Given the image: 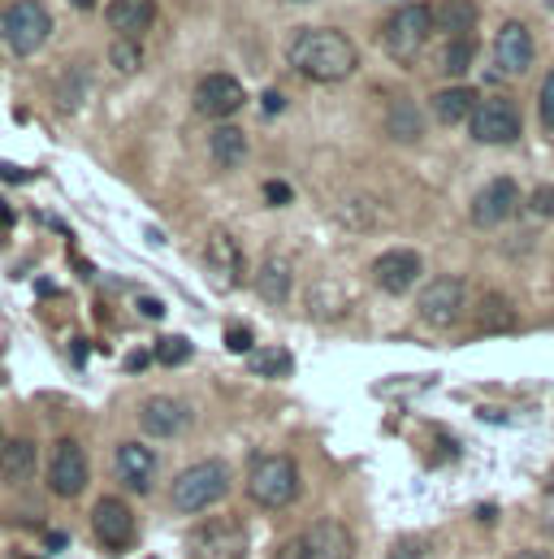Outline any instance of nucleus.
I'll use <instances>...</instances> for the list:
<instances>
[{
  "label": "nucleus",
  "mask_w": 554,
  "mask_h": 559,
  "mask_svg": "<svg viewBox=\"0 0 554 559\" xmlns=\"http://www.w3.org/2000/svg\"><path fill=\"white\" fill-rule=\"evenodd\" d=\"M109 61H113L122 74H138V70H143V52H138L135 39H118V44L109 48Z\"/></svg>",
  "instance_id": "nucleus-30"
},
{
  "label": "nucleus",
  "mask_w": 554,
  "mask_h": 559,
  "mask_svg": "<svg viewBox=\"0 0 554 559\" xmlns=\"http://www.w3.org/2000/svg\"><path fill=\"white\" fill-rule=\"evenodd\" d=\"M281 109H286V100H281L277 92H265V114H269V118H277Z\"/></svg>",
  "instance_id": "nucleus-38"
},
{
  "label": "nucleus",
  "mask_w": 554,
  "mask_h": 559,
  "mask_svg": "<svg viewBox=\"0 0 554 559\" xmlns=\"http://www.w3.org/2000/svg\"><path fill=\"white\" fill-rule=\"evenodd\" d=\"M516 209H520V187H516V178H490V182L472 195L468 217H472L477 230H494V226L511 222Z\"/></svg>",
  "instance_id": "nucleus-11"
},
{
  "label": "nucleus",
  "mask_w": 554,
  "mask_h": 559,
  "mask_svg": "<svg viewBox=\"0 0 554 559\" xmlns=\"http://www.w3.org/2000/svg\"><path fill=\"white\" fill-rule=\"evenodd\" d=\"M147 360H152V352H135V356H131V360H127V369H143V365H147Z\"/></svg>",
  "instance_id": "nucleus-40"
},
{
  "label": "nucleus",
  "mask_w": 554,
  "mask_h": 559,
  "mask_svg": "<svg viewBox=\"0 0 554 559\" xmlns=\"http://www.w3.org/2000/svg\"><path fill=\"white\" fill-rule=\"evenodd\" d=\"M92 4H96V0H74V9H92Z\"/></svg>",
  "instance_id": "nucleus-42"
},
{
  "label": "nucleus",
  "mask_w": 554,
  "mask_h": 559,
  "mask_svg": "<svg viewBox=\"0 0 554 559\" xmlns=\"http://www.w3.org/2000/svg\"><path fill=\"white\" fill-rule=\"evenodd\" d=\"M138 425L147 438H178L191 425V408L173 395H152L138 404Z\"/></svg>",
  "instance_id": "nucleus-15"
},
{
  "label": "nucleus",
  "mask_w": 554,
  "mask_h": 559,
  "mask_svg": "<svg viewBox=\"0 0 554 559\" xmlns=\"http://www.w3.org/2000/svg\"><path fill=\"white\" fill-rule=\"evenodd\" d=\"M105 17L118 31V39H138L156 22V0H109Z\"/></svg>",
  "instance_id": "nucleus-18"
},
{
  "label": "nucleus",
  "mask_w": 554,
  "mask_h": 559,
  "mask_svg": "<svg viewBox=\"0 0 554 559\" xmlns=\"http://www.w3.org/2000/svg\"><path fill=\"white\" fill-rule=\"evenodd\" d=\"M463 308H468V282L455 278V274L433 278L424 290H420V299H416L420 321H424V325H433V330L455 325V321L463 317Z\"/></svg>",
  "instance_id": "nucleus-8"
},
{
  "label": "nucleus",
  "mask_w": 554,
  "mask_h": 559,
  "mask_svg": "<svg viewBox=\"0 0 554 559\" xmlns=\"http://www.w3.org/2000/svg\"><path fill=\"white\" fill-rule=\"evenodd\" d=\"M373 286L377 290H386V295H404V290H412L420 274H424V261H420V252L412 248H390V252H382L377 261H373Z\"/></svg>",
  "instance_id": "nucleus-14"
},
{
  "label": "nucleus",
  "mask_w": 554,
  "mask_h": 559,
  "mask_svg": "<svg viewBox=\"0 0 554 559\" xmlns=\"http://www.w3.org/2000/svg\"><path fill=\"white\" fill-rule=\"evenodd\" d=\"M87 477H92V464H87L83 442L79 438H57L52 460H48V490L57 499H79L87 490Z\"/></svg>",
  "instance_id": "nucleus-9"
},
{
  "label": "nucleus",
  "mask_w": 554,
  "mask_h": 559,
  "mask_svg": "<svg viewBox=\"0 0 554 559\" xmlns=\"http://www.w3.org/2000/svg\"><path fill=\"white\" fill-rule=\"evenodd\" d=\"M386 559H424V547L420 543H399Z\"/></svg>",
  "instance_id": "nucleus-36"
},
{
  "label": "nucleus",
  "mask_w": 554,
  "mask_h": 559,
  "mask_svg": "<svg viewBox=\"0 0 554 559\" xmlns=\"http://www.w3.org/2000/svg\"><path fill=\"white\" fill-rule=\"evenodd\" d=\"M477 321H481V330H511L516 325V312H511V304L503 295H485Z\"/></svg>",
  "instance_id": "nucleus-27"
},
{
  "label": "nucleus",
  "mask_w": 554,
  "mask_h": 559,
  "mask_svg": "<svg viewBox=\"0 0 554 559\" xmlns=\"http://www.w3.org/2000/svg\"><path fill=\"white\" fill-rule=\"evenodd\" d=\"M477 92L472 87H446V92H437L433 96V105H429V114L442 122V127H459V122H468L472 114H477Z\"/></svg>",
  "instance_id": "nucleus-20"
},
{
  "label": "nucleus",
  "mask_w": 554,
  "mask_h": 559,
  "mask_svg": "<svg viewBox=\"0 0 554 559\" xmlns=\"http://www.w3.org/2000/svg\"><path fill=\"white\" fill-rule=\"evenodd\" d=\"M546 490H554V468H551V477H546Z\"/></svg>",
  "instance_id": "nucleus-43"
},
{
  "label": "nucleus",
  "mask_w": 554,
  "mask_h": 559,
  "mask_svg": "<svg viewBox=\"0 0 554 559\" xmlns=\"http://www.w3.org/2000/svg\"><path fill=\"white\" fill-rule=\"evenodd\" d=\"M433 35V4H404L382 26V48L395 61H416Z\"/></svg>",
  "instance_id": "nucleus-6"
},
{
  "label": "nucleus",
  "mask_w": 554,
  "mask_h": 559,
  "mask_svg": "<svg viewBox=\"0 0 554 559\" xmlns=\"http://www.w3.org/2000/svg\"><path fill=\"white\" fill-rule=\"evenodd\" d=\"M494 61H498V74H525L533 66V35L525 22H503L494 39Z\"/></svg>",
  "instance_id": "nucleus-16"
},
{
  "label": "nucleus",
  "mask_w": 554,
  "mask_h": 559,
  "mask_svg": "<svg viewBox=\"0 0 554 559\" xmlns=\"http://www.w3.org/2000/svg\"><path fill=\"white\" fill-rule=\"evenodd\" d=\"M208 270L217 274V282H226V286H234V282L243 278V252H239L234 235H226V230H213L208 235Z\"/></svg>",
  "instance_id": "nucleus-19"
},
{
  "label": "nucleus",
  "mask_w": 554,
  "mask_h": 559,
  "mask_svg": "<svg viewBox=\"0 0 554 559\" xmlns=\"http://www.w3.org/2000/svg\"><path fill=\"white\" fill-rule=\"evenodd\" d=\"M226 495H230V468H226V460H200V464L182 468L178 481L169 486V503L182 516H200L213 503H221Z\"/></svg>",
  "instance_id": "nucleus-2"
},
{
  "label": "nucleus",
  "mask_w": 554,
  "mask_h": 559,
  "mask_svg": "<svg viewBox=\"0 0 554 559\" xmlns=\"http://www.w3.org/2000/svg\"><path fill=\"white\" fill-rule=\"evenodd\" d=\"M472 61H477V39H472V35H455V39L446 44V74L459 79V74H468Z\"/></svg>",
  "instance_id": "nucleus-28"
},
{
  "label": "nucleus",
  "mask_w": 554,
  "mask_h": 559,
  "mask_svg": "<svg viewBox=\"0 0 554 559\" xmlns=\"http://www.w3.org/2000/svg\"><path fill=\"white\" fill-rule=\"evenodd\" d=\"M511 559H554L551 551H516Z\"/></svg>",
  "instance_id": "nucleus-41"
},
{
  "label": "nucleus",
  "mask_w": 554,
  "mask_h": 559,
  "mask_svg": "<svg viewBox=\"0 0 554 559\" xmlns=\"http://www.w3.org/2000/svg\"><path fill=\"white\" fill-rule=\"evenodd\" d=\"M477 13H481V9H477L472 0H442V4L433 9V26L446 31L450 39H455V35H472Z\"/></svg>",
  "instance_id": "nucleus-24"
},
{
  "label": "nucleus",
  "mask_w": 554,
  "mask_h": 559,
  "mask_svg": "<svg viewBox=\"0 0 554 559\" xmlns=\"http://www.w3.org/2000/svg\"><path fill=\"white\" fill-rule=\"evenodd\" d=\"M351 556H356V534L338 516L312 521V525H303L299 534H290L277 547V559H351Z\"/></svg>",
  "instance_id": "nucleus-4"
},
{
  "label": "nucleus",
  "mask_w": 554,
  "mask_h": 559,
  "mask_svg": "<svg viewBox=\"0 0 554 559\" xmlns=\"http://www.w3.org/2000/svg\"><path fill=\"white\" fill-rule=\"evenodd\" d=\"M290 286H294L290 261H286V257H269V261L261 265V274H256V295H261L265 304H286V299H290Z\"/></svg>",
  "instance_id": "nucleus-23"
},
{
  "label": "nucleus",
  "mask_w": 554,
  "mask_h": 559,
  "mask_svg": "<svg viewBox=\"0 0 554 559\" xmlns=\"http://www.w3.org/2000/svg\"><path fill=\"white\" fill-rule=\"evenodd\" d=\"M248 365H252L256 378H286L294 369V356L286 347H261V352H252Z\"/></svg>",
  "instance_id": "nucleus-26"
},
{
  "label": "nucleus",
  "mask_w": 554,
  "mask_h": 559,
  "mask_svg": "<svg viewBox=\"0 0 554 559\" xmlns=\"http://www.w3.org/2000/svg\"><path fill=\"white\" fill-rule=\"evenodd\" d=\"M0 35L4 44L17 52V57H31L48 44L52 35V13L39 4V0H13L4 13H0Z\"/></svg>",
  "instance_id": "nucleus-7"
},
{
  "label": "nucleus",
  "mask_w": 554,
  "mask_h": 559,
  "mask_svg": "<svg viewBox=\"0 0 554 559\" xmlns=\"http://www.w3.org/2000/svg\"><path fill=\"white\" fill-rule=\"evenodd\" d=\"M152 360H156V365H165V369H178V365H186V360H191V343H186L182 334H165V338H156Z\"/></svg>",
  "instance_id": "nucleus-29"
},
{
  "label": "nucleus",
  "mask_w": 554,
  "mask_h": 559,
  "mask_svg": "<svg viewBox=\"0 0 554 559\" xmlns=\"http://www.w3.org/2000/svg\"><path fill=\"white\" fill-rule=\"evenodd\" d=\"M243 105H248V92L234 74H204L195 87V114L213 122H230V114H239Z\"/></svg>",
  "instance_id": "nucleus-12"
},
{
  "label": "nucleus",
  "mask_w": 554,
  "mask_h": 559,
  "mask_svg": "<svg viewBox=\"0 0 554 559\" xmlns=\"http://www.w3.org/2000/svg\"><path fill=\"white\" fill-rule=\"evenodd\" d=\"M226 347H230L234 356H252L256 338H252V330H248V325H230V330H226Z\"/></svg>",
  "instance_id": "nucleus-32"
},
{
  "label": "nucleus",
  "mask_w": 554,
  "mask_h": 559,
  "mask_svg": "<svg viewBox=\"0 0 554 559\" xmlns=\"http://www.w3.org/2000/svg\"><path fill=\"white\" fill-rule=\"evenodd\" d=\"M468 131L477 143H516L525 131V118H520V105L507 100V96H490L477 105V114L468 118Z\"/></svg>",
  "instance_id": "nucleus-10"
},
{
  "label": "nucleus",
  "mask_w": 554,
  "mask_h": 559,
  "mask_svg": "<svg viewBox=\"0 0 554 559\" xmlns=\"http://www.w3.org/2000/svg\"><path fill=\"white\" fill-rule=\"evenodd\" d=\"M0 178H9V182H26V178H31V169H13V165H0Z\"/></svg>",
  "instance_id": "nucleus-39"
},
{
  "label": "nucleus",
  "mask_w": 554,
  "mask_h": 559,
  "mask_svg": "<svg viewBox=\"0 0 554 559\" xmlns=\"http://www.w3.org/2000/svg\"><path fill=\"white\" fill-rule=\"evenodd\" d=\"M529 217H533V222H551L554 217V187H538V191L529 195Z\"/></svg>",
  "instance_id": "nucleus-31"
},
{
  "label": "nucleus",
  "mask_w": 554,
  "mask_h": 559,
  "mask_svg": "<svg viewBox=\"0 0 554 559\" xmlns=\"http://www.w3.org/2000/svg\"><path fill=\"white\" fill-rule=\"evenodd\" d=\"M248 495L265 512L290 508L299 499V464L290 455H256L248 473Z\"/></svg>",
  "instance_id": "nucleus-3"
},
{
  "label": "nucleus",
  "mask_w": 554,
  "mask_h": 559,
  "mask_svg": "<svg viewBox=\"0 0 554 559\" xmlns=\"http://www.w3.org/2000/svg\"><path fill=\"white\" fill-rule=\"evenodd\" d=\"M386 131H390V140L416 143L424 135V114L416 109L412 100H395L390 114H386Z\"/></svg>",
  "instance_id": "nucleus-25"
},
{
  "label": "nucleus",
  "mask_w": 554,
  "mask_h": 559,
  "mask_svg": "<svg viewBox=\"0 0 554 559\" xmlns=\"http://www.w3.org/2000/svg\"><path fill=\"white\" fill-rule=\"evenodd\" d=\"M113 468H118V477L127 481V490L147 495L152 481H156V451L143 447V442H122V447L113 451Z\"/></svg>",
  "instance_id": "nucleus-17"
},
{
  "label": "nucleus",
  "mask_w": 554,
  "mask_h": 559,
  "mask_svg": "<svg viewBox=\"0 0 554 559\" xmlns=\"http://www.w3.org/2000/svg\"><path fill=\"white\" fill-rule=\"evenodd\" d=\"M265 200L281 209V204H290V200H294V191H290V182H281V178H269V182H265Z\"/></svg>",
  "instance_id": "nucleus-33"
},
{
  "label": "nucleus",
  "mask_w": 554,
  "mask_h": 559,
  "mask_svg": "<svg viewBox=\"0 0 554 559\" xmlns=\"http://www.w3.org/2000/svg\"><path fill=\"white\" fill-rule=\"evenodd\" d=\"M248 547H252L248 525H243L239 516H230V512L200 521V525L191 530V538H186L191 559H248Z\"/></svg>",
  "instance_id": "nucleus-5"
},
{
  "label": "nucleus",
  "mask_w": 554,
  "mask_h": 559,
  "mask_svg": "<svg viewBox=\"0 0 554 559\" xmlns=\"http://www.w3.org/2000/svg\"><path fill=\"white\" fill-rule=\"evenodd\" d=\"M542 127L554 131V70L546 74V83H542Z\"/></svg>",
  "instance_id": "nucleus-34"
},
{
  "label": "nucleus",
  "mask_w": 554,
  "mask_h": 559,
  "mask_svg": "<svg viewBox=\"0 0 554 559\" xmlns=\"http://www.w3.org/2000/svg\"><path fill=\"white\" fill-rule=\"evenodd\" d=\"M138 312L160 321V317H165V304H160V299H152V295H143V299H138Z\"/></svg>",
  "instance_id": "nucleus-37"
},
{
  "label": "nucleus",
  "mask_w": 554,
  "mask_h": 559,
  "mask_svg": "<svg viewBox=\"0 0 554 559\" xmlns=\"http://www.w3.org/2000/svg\"><path fill=\"white\" fill-rule=\"evenodd\" d=\"M0 382H4V373H0Z\"/></svg>",
  "instance_id": "nucleus-44"
},
{
  "label": "nucleus",
  "mask_w": 554,
  "mask_h": 559,
  "mask_svg": "<svg viewBox=\"0 0 554 559\" xmlns=\"http://www.w3.org/2000/svg\"><path fill=\"white\" fill-rule=\"evenodd\" d=\"M92 534L100 538V547L122 551V547L135 543V512H131L118 495H105V499H96V508H92Z\"/></svg>",
  "instance_id": "nucleus-13"
},
{
  "label": "nucleus",
  "mask_w": 554,
  "mask_h": 559,
  "mask_svg": "<svg viewBox=\"0 0 554 559\" xmlns=\"http://www.w3.org/2000/svg\"><path fill=\"white\" fill-rule=\"evenodd\" d=\"M286 61L316 79V83H342L360 70V48L351 35L342 31H329V26H303L290 35V48H286Z\"/></svg>",
  "instance_id": "nucleus-1"
},
{
  "label": "nucleus",
  "mask_w": 554,
  "mask_h": 559,
  "mask_svg": "<svg viewBox=\"0 0 554 559\" xmlns=\"http://www.w3.org/2000/svg\"><path fill=\"white\" fill-rule=\"evenodd\" d=\"M208 147H213V160H217L221 169H239V165L248 160V135H243V127H234V122H217L213 135H208Z\"/></svg>",
  "instance_id": "nucleus-21"
},
{
  "label": "nucleus",
  "mask_w": 554,
  "mask_h": 559,
  "mask_svg": "<svg viewBox=\"0 0 554 559\" xmlns=\"http://www.w3.org/2000/svg\"><path fill=\"white\" fill-rule=\"evenodd\" d=\"M538 525H542V534H546V538H554V490H546V499H542Z\"/></svg>",
  "instance_id": "nucleus-35"
},
{
  "label": "nucleus",
  "mask_w": 554,
  "mask_h": 559,
  "mask_svg": "<svg viewBox=\"0 0 554 559\" xmlns=\"http://www.w3.org/2000/svg\"><path fill=\"white\" fill-rule=\"evenodd\" d=\"M0 477L9 486H22L35 477V442L31 438H13L0 447Z\"/></svg>",
  "instance_id": "nucleus-22"
}]
</instances>
